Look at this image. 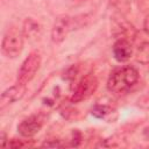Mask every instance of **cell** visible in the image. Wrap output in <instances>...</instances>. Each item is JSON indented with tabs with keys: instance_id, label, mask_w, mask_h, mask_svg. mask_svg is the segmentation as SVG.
Segmentation results:
<instances>
[{
	"instance_id": "52a82bcc",
	"label": "cell",
	"mask_w": 149,
	"mask_h": 149,
	"mask_svg": "<svg viewBox=\"0 0 149 149\" xmlns=\"http://www.w3.org/2000/svg\"><path fill=\"white\" fill-rule=\"evenodd\" d=\"M42 128V120L38 116H29L20 122L17 126L19 133L24 137H31L40 132Z\"/></svg>"
},
{
	"instance_id": "4fadbf2b",
	"label": "cell",
	"mask_w": 149,
	"mask_h": 149,
	"mask_svg": "<svg viewBox=\"0 0 149 149\" xmlns=\"http://www.w3.org/2000/svg\"><path fill=\"white\" fill-rule=\"evenodd\" d=\"M144 31L149 35V15L146 17V20H144Z\"/></svg>"
},
{
	"instance_id": "30bf717a",
	"label": "cell",
	"mask_w": 149,
	"mask_h": 149,
	"mask_svg": "<svg viewBox=\"0 0 149 149\" xmlns=\"http://www.w3.org/2000/svg\"><path fill=\"white\" fill-rule=\"evenodd\" d=\"M108 113V108L106 106H101V105H98L95 106L93 109H92V114L97 118H102L105 116L106 114Z\"/></svg>"
},
{
	"instance_id": "6da1fadb",
	"label": "cell",
	"mask_w": 149,
	"mask_h": 149,
	"mask_svg": "<svg viewBox=\"0 0 149 149\" xmlns=\"http://www.w3.org/2000/svg\"><path fill=\"white\" fill-rule=\"evenodd\" d=\"M139 80V72L133 66L115 69L107 80V88L113 93H123L133 87Z\"/></svg>"
},
{
	"instance_id": "8fae6325",
	"label": "cell",
	"mask_w": 149,
	"mask_h": 149,
	"mask_svg": "<svg viewBox=\"0 0 149 149\" xmlns=\"http://www.w3.org/2000/svg\"><path fill=\"white\" fill-rule=\"evenodd\" d=\"M26 144L19 140H8V143L5 146V147H9V148H21V147H24Z\"/></svg>"
},
{
	"instance_id": "7a4b0ae2",
	"label": "cell",
	"mask_w": 149,
	"mask_h": 149,
	"mask_svg": "<svg viewBox=\"0 0 149 149\" xmlns=\"http://www.w3.org/2000/svg\"><path fill=\"white\" fill-rule=\"evenodd\" d=\"M23 49V33L16 28H9L3 35L1 51L8 58L17 57Z\"/></svg>"
},
{
	"instance_id": "7c38bea8",
	"label": "cell",
	"mask_w": 149,
	"mask_h": 149,
	"mask_svg": "<svg viewBox=\"0 0 149 149\" xmlns=\"http://www.w3.org/2000/svg\"><path fill=\"white\" fill-rule=\"evenodd\" d=\"M42 147H64V144L59 140H51V141H45Z\"/></svg>"
},
{
	"instance_id": "277c9868",
	"label": "cell",
	"mask_w": 149,
	"mask_h": 149,
	"mask_svg": "<svg viewBox=\"0 0 149 149\" xmlns=\"http://www.w3.org/2000/svg\"><path fill=\"white\" fill-rule=\"evenodd\" d=\"M98 87V80L94 76L88 74L81 78V80L77 84V86L73 90L71 101L72 102H78L81 101L86 98H88L93 92H95Z\"/></svg>"
},
{
	"instance_id": "ba28073f",
	"label": "cell",
	"mask_w": 149,
	"mask_h": 149,
	"mask_svg": "<svg viewBox=\"0 0 149 149\" xmlns=\"http://www.w3.org/2000/svg\"><path fill=\"white\" fill-rule=\"evenodd\" d=\"M133 48L128 40L120 38L113 45V55L118 62H126L132 57Z\"/></svg>"
},
{
	"instance_id": "8992f818",
	"label": "cell",
	"mask_w": 149,
	"mask_h": 149,
	"mask_svg": "<svg viewBox=\"0 0 149 149\" xmlns=\"http://www.w3.org/2000/svg\"><path fill=\"white\" fill-rule=\"evenodd\" d=\"M24 92H26V85H22V84H19V83H16V85L7 88L1 94L0 108L3 109L6 106H8V105L20 100L23 97Z\"/></svg>"
},
{
	"instance_id": "3957f363",
	"label": "cell",
	"mask_w": 149,
	"mask_h": 149,
	"mask_svg": "<svg viewBox=\"0 0 149 149\" xmlns=\"http://www.w3.org/2000/svg\"><path fill=\"white\" fill-rule=\"evenodd\" d=\"M41 65V56L38 52H31L29 56L23 61L21 64V68L17 72V83L26 85L29 83L34 76L36 74L37 70Z\"/></svg>"
},
{
	"instance_id": "5b68a950",
	"label": "cell",
	"mask_w": 149,
	"mask_h": 149,
	"mask_svg": "<svg viewBox=\"0 0 149 149\" xmlns=\"http://www.w3.org/2000/svg\"><path fill=\"white\" fill-rule=\"evenodd\" d=\"M74 20L69 16H59L51 29V40L55 43H61L65 40L68 34L73 29Z\"/></svg>"
},
{
	"instance_id": "9c48e42d",
	"label": "cell",
	"mask_w": 149,
	"mask_h": 149,
	"mask_svg": "<svg viewBox=\"0 0 149 149\" xmlns=\"http://www.w3.org/2000/svg\"><path fill=\"white\" fill-rule=\"evenodd\" d=\"M40 30V26L34 22L33 20H27L24 22V35H28V36H33V35H36Z\"/></svg>"
}]
</instances>
